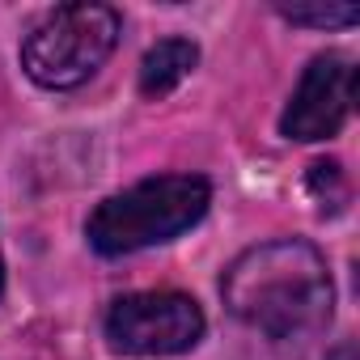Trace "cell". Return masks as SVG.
<instances>
[{
  "label": "cell",
  "instance_id": "cell-4",
  "mask_svg": "<svg viewBox=\"0 0 360 360\" xmlns=\"http://www.w3.org/2000/svg\"><path fill=\"white\" fill-rule=\"evenodd\" d=\"M204 335V309L187 292H127L106 314V339L127 356H178Z\"/></svg>",
  "mask_w": 360,
  "mask_h": 360
},
{
  "label": "cell",
  "instance_id": "cell-3",
  "mask_svg": "<svg viewBox=\"0 0 360 360\" xmlns=\"http://www.w3.org/2000/svg\"><path fill=\"white\" fill-rule=\"evenodd\" d=\"M119 43V13L106 5H60L43 13L26 43L22 68L43 89H77L85 85Z\"/></svg>",
  "mask_w": 360,
  "mask_h": 360
},
{
  "label": "cell",
  "instance_id": "cell-1",
  "mask_svg": "<svg viewBox=\"0 0 360 360\" xmlns=\"http://www.w3.org/2000/svg\"><path fill=\"white\" fill-rule=\"evenodd\" d=\"M221 292L229 314L263 330L267 339L314 335L330 322L335 309V288L322 255L297 238H276L233 259Z\"/></svg>",
  "mask_w": 360,
  "mask_h": 360
},
{
  "label": "cell",
  "instance_id": "cell-2",
  "mask_svg": "<svg viewBox=\"0 0 360 360\" xmlns=\"http://www.w3.org/2000/svg\"><path fill=\"white\" fill-rule=\"evenodd\" d=\"M212 204V187L200 174H161V178H144L131 191L110 195L94 208L85 233L89 246L106 259L169 242L178 233H187L191 225H200V217Z\"/></svg>",
  "mask_w": 360,
  "mask_h": 360
},
{
  "label": "cell",
  "instance_id": "cell-7",
  "mask_svg": "<svg viewBox=\"0 0 360 360\" xmlns=\"http://www.w3.org/2000/svg\"><path fill=\"white\" fill-rule=\"evenodd\" d=\"M276 13L292 26H352L360 18L356 5H276Z\"/></svg>",
  "mask_w": 360,
  "mask_h": 360
},
{
  "label": "cell",
  "instance_id": "cell-6",
  "mask_svg": "<svg viewBox=\"0 0 360 360\" xmlns=\"http://www.w3.org/2000/svg\"><path fill=\"white\" fill-rule=\"evenodd\" d=\"M195 64H200V47L191 39H161L157 47H148V56L140 64V94L165 98L169 89H178L191 77Z\"/></svg>",
  "mask_w": 360,
  "mask_h": 360
},
{
  "label": "cell",
  "instance_id": "cell-8",
  "mask_svg": "<svg viewBox=\"0 0 360 360\" xmlns=\"http://www.w3.org/2000/svg\"><path fill=\"white\" fill-rule=\"evenodd\" d=\"M309 191L318 200L322 212H339L347 200V183H343V169L335 161H314L309 165Z\"/></svg>",
  "mask_w": 360,
  "mask_h": 360
},
{
  "label": "cell",
  "instance_id": "cell-5",
  "mask_svg": "<svg viewBox=\"0 0 360 360\" xmlns=\"http://www.w3.org/2000/svg\"><path fill=\"white\" fill-rule=\"evenodd\" d=\"M352 85H356V68H352L347 56H339V51L318 56L305 68V77H301V85L288 102V110L280 119V131L288 140H326V136H335L343 127V119L352 115Z\"/></svg>",
  "mask_w": 360,
  "mask_h": 360
},
{
  "label": "cell",
  "instance_id": "cell-9",
  "mask_svg": "<svg viewBox=\"0 0 360 360\" xmlns=\"http://www.w3.org/2000/svg\"><path fill=\"white\" fill-rule=\"evenodd\" d=\"M0 288H5V263H0Z\"/></svg>",
  "mask_w": 360,
  "mask_h": 360
}]
</instances>
